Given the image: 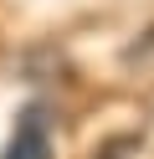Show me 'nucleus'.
I'll use <instances>...</instances> for the list:
<instances>
[{"label": "nucleus", "mask_w": 154, "mask_h": 159, "mask_svg": "<svg viewBox=\"0 0 154 159\" xmlns=\"http://www.w3.org/2000/svg\"><path fill=\"white\" fill-rule=\"evenodd\" d=\"M0 159H57V154H51V118H46L41 103L21 108V118H16V128H10Z\"/></svg>", "instance_id": "1"}]
</instances>
